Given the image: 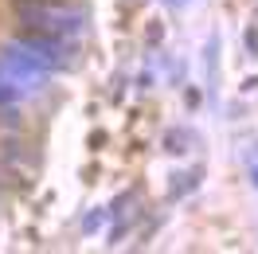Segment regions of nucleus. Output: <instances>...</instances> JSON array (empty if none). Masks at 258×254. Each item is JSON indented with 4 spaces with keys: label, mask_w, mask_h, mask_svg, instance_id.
<instances>
[{
    "label": "nucleus",
    "mask_w": 258,
    "mask_h": 254,
    "mask_svg": "<svg viewBox=\"0 0 258 254\" xmlns=\"http://www.w3.org/2000/svg\"><path fill=\"white\" fill-rule=\"evenodd\" d=\"M12 8L24 24L55 32V35H71L82 28V12L67 0H12Z\"/></svg>",
    "instance_id": "1"
},
{
    "label": "nucleus",
    "mask_w": 258,
    "mask_h": 254,
    "mask_svg": "<svg viewBox=\"0 0 258 254\" xmlns=\"http://www.w3.org/2000/svg\"><path fill=\"white\" fill-rule=\"evenodd\" d=\"M184 141H188V137H184V133H168V153H184Z\"/></svg>",
    "instance_id": "2"
},
{
    "label": "nucleus",
    "mask_w": 258,
    "mask_h": 254,
    "mask_svg": "<svg viewBox=\"0 0 258 254\" xmlns=\"http://www.w3.org/2000/svg\"><path fill=\"white\" fill-rule=\"evenodd\" d=\"M0 102H12V90H0Z\"/></svg>",
    "instance_id": "3"
}]
</instances>
